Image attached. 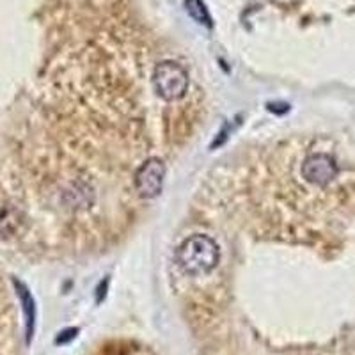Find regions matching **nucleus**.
Masks as SVG:
<instances>
[{"mask_svg": "<svg viewBox=\"0 0 355 355\" xmlns=\"http://www.w3.org/2000/svg\"><path fill=\"white\" fill-rule=\"evenodd\" d=\"M24 227V214L11 202H0V239L9 240L17 236Z\"/></svg>", "mask_w": 355, "mask_h": 355, "instance_id": "nucleus-5", "label": "nucleus"}, {"mask_svg": "<svg viewBox=\"0 0 355 355\" xmlns=\"http://www.w3.org/2000/svg\"><path fill=\"white\" fill-rule=\"evenodd\" d=\"M15 286H17V293L21 300V309H24L27 343H31V339L34 336V325H36V304H34L33 295H31V291H28L25 284H21L20 281H15Z\"/></svg>", "mask_w": 355, "mask_h": 355, "instance_id": "nucleus-6", "label": "nucleus"}, {"mask_svg": "<svg viewBox=\"0 0 355 355\" xmlns=\"http://www.w3.org/2000/svg\"><path fill=\"white\" fill-rule=\"evenodd\" d=\"M77 332H78V329H66V331H62L61 334L57 336L55 343L57 345L69 343V341H73V339L77 338Z\"/></svg>", "mask_w": 355, "mask_h": 355, "instance_id": "nucleus-8", "label": "nucleus"}, {"mask_svg": "<svg viewBox=\"0 0 355 355\" xmlns=\"http://www.w3.org/2000/svg\"><path fill=\"white\" fill-rule=\"evenodd\" d=\"M336 174H338V164L331 155H309L302 164V176L306 178V182L313 183V185H327L334 180Z\"/></svg>", "mask_w": 355, "mask_h": 355, "instance_id": "nucleus-4", "label": "nucleus"}, {"mask_svg": "<svg viewBox=\"0 0 355 355\" xmlns=\"http://www.w3.org/2000/svg\"><path fill=\"white\" fill-rule=\"evenodd\" d=\"M185 9L187 12H189V17L194 21H198L199 25L208 28L214 27L210 11H208V8H206V4L202 0H185Z\"/></svg>", "mask_w": 355, "mask_h": 355, "instance_id": "nucleus-7", "label": "nucleus"}, {"mask_svg": "<svg viewBox=\"0 0 355 355\" xmlns=\"http://www.w3.org/2000/svg\"><path fill=\"white\" fill-rule=\"evenodd\" d=\"M166 178V166L160 158H150L139 167L135 174V187L141 198L153 199L160 196Z\"/></svg>", "mask_w": 355, "mask_h": 355, "instance_id": "nucleus-3", "label": "nucleus"}, {"mask_svg": "<svg viewBox=\"0 0 355 355\" xmlns=\"http://www.w3.org/2000/svg\"><path fill=\"white\" fill-rule=\"evenodd\" d=\"M218 245L206 234H192L176 250V261L189 275H205L218 263Z\"/></svg>", "mask_w": 355, "mask_h": 355, "instance_id": "nucleus-1", "label": "nucleus"}, {"mask_svg": "<svg viewBox=\"0 0 355 355\" xmlns=\"http://www.w3.org/2000/svg\"><path fill=\"white\" fill-rule=\"evenodd\" d=\"M155 93L166 101H176L185 96L189 87V75L174 61L158 62L153 71Z\"/></svg>", "mask_w": 355, "mask_h": 355, "instance_id": "nucleus-2", "label": "nucleus"}]
</instances>
